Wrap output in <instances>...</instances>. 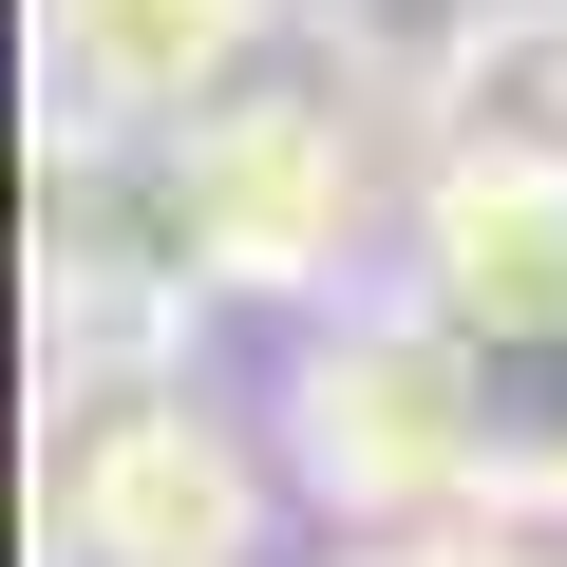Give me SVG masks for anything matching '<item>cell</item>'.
Wrapping results in <instances>:
<instances>
[{
	"instance_id": "cell-2",
	"label": "cell",
	"mask_w": 567,
	"mask_h": 567,
	"mask_svg": "<svg viewBox=\"0 0 567 567\" xmlns=\"http://www.w3.org/2000/svg\"><path fill=\"white\" fill-rule=\"evenodd\" d=\"M284 454L303 492L379 548V529H492L473 473V322L435 284H379V303H322L303 360H284Z\"/></svg>"
},
{
	"instance_id": "cell-8",
	"label": "cell",
	"mask_w": 567,
	"mask_h": 567,
	"mask_svg": "<svg viewBox=\"0 0 567 567\" xmlns=\"http://www.w3.org/2000/svg\"><path fill=\"white\" fill-rule=\"evenodd\" d=\"M473 473L492 529H567V322H473Z\"/></svg>"
},
{
	"instance_id": "cell-4",
	"label": "cell",
	"mask_w": 567,
	"mask_h": 567,
	"mask_svg": "<svg viewBox=\"0 0 567 567\" xmlns=\"http://www.w3.org/2000/svg\"><path fill=\"white\" fill-rule=\"evenodd\" d=\"M246 548H265V454L189 379H133L114 416L58 435V567H246Z\"/></svg>"
},
{
	"instance_id": "cell-6",
	"label": "cell",
	"mask_w": 567,
	"mask_h": 567,
	"mask_svg": "<svg viewBox=\"0 0 567 567\" xmlns=\"http://www.w3.org/2000/svg\"><path fill=\"white\" fill-rule=\"evenodd\" d=\"M416 284L454 322H567V171L511 152H416Z\"/></svg>"
},
{
	"instance_id": "cell-1",
	"label": "cell",
	"mask_w": 567,
	"mask_h": 567,
	"mask_svg": "<svg viewBox=\"0 0 567 567\" xmlns=\"http://www.w3.org/2000/svg\"><path fill=\"white\" fill-rule=\"evenodd\" d=\"M152 152H171V189H189V227L227 265V303H341L360 227L416 208L398 189V76L360 39V0H284L265 58L189 133H152Z\"/></svg>"
},
{
	"instance_id": "cell-9",
	"label": "cell",
	"mask_w": 567,
	"mask_h": 567,
	"mask_svg": "<svg viewBox=\"0 0 567 567\" xmlns=\"http://www.w3.org/2000/svg\"><path fill=\"white\" fill-rule=\"evenodd\" d=\"M341 567H548V529H379Z\"/></svg>"
},
{
	"instance_id": "cell-5",
	"label": "cell",
	"mask_w": 567,
	"mask_h": 567,
	"mask_svg": "<svg viewBox=\"0 0 567 567\" xmlns=\"http://www.w3.org/2000/svg\"><path fill=\"white\" fill-rule=\"evenodd\" d=\"M284 0H39V133H189Z\"/></svg>"
},
{
	"instance_id": "cell-7",
	"label": "cell",
	"mask_w": 567,
	"mask_h": 567,
	"mask_svg": "<svg viewBox=\"0 0 567 567\" xmlns=\"http://www.w3.org/2000/svg\"><path fill=\"white\" fill-rule=\"evenodd\" d=\"M416 152L567 171V0H473V20L416 58Z\"/></svg>"
},
{
	"instance_id": "cell-3",
	"label": "cell",
	"mask_w": 567,
	"mask_h": 567,
	"mask_svg": "<svg viewBox=\"0 0 567 567\" xmlns=\"http://www.w3.org/2000/svg\"><path fill=\"white\" fill-rule=\"evenodd\" d=\"M208 303H227V265H208L171 152H133V133H39V341H58V379L133 398V379L189 360Z\"/></svg>"
}]
</instances>
